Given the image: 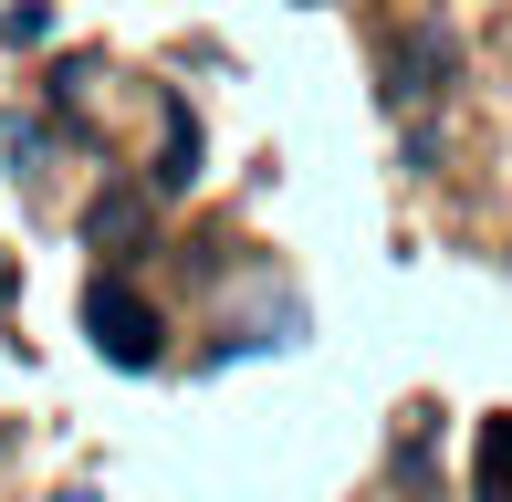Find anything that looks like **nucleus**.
Listing matches in <instances>:
<instances>
[{
    "label": "nucleus",
    "instance_id": "1",
    "mask_svg": "<svg viewBox=\"0 0 512 502\" xmlns=\"http://www.w3.org/2000/svg\"><path fill=\"white\" fill-rule=\"evenodd\" d=\"M84 335H95V356H105V367H126V377H147L157 356H168L157 304H147L136 283H115V272H95V283H84Z\"/></svg>",
    "mask_w": 512,
    "mask_h": 502
},
{
    "label": "nucleus",
    "instance_id": "2",
    "mask_svg": "<svg viewBox=\"0 0 512 502\" xmlns=\"http://www.w3.org/2000/svg\"><path fill=\"white\" fill-rule=\"evenodd\" d=\"M450 84V32L439 21H408L398 42H387V105H418V95H439Z\"/></svg>",
    "mask_w": 512,
    "mask_h": 502
},
{
    "label": "nucleus",
    "instance_id": "3",
    "mask_svg": "<svg viewBox=\"0 0 512 502\" xmlns=\"http://www.w3.org/2000/svg\"><path fill=\"white\" fill-rule=\"evenodd\" d=\"M147 220H157V189H126V178H115L95 210H84V241H95V251H126V241H147Z\"/></svg>",
    "mask_w": 512,
    "mask_h": 502
},
{
    "label": "nucleus",
    "instance_id": "4",
    "mask_svg": "<svg viewBox=\"0 0 512 502\" xmlns=\"http://www.w3.org/2000/svg\"><path fill=\"white\" fill-rule=\"evenodd\" d=\"M471 502H512V419H481V450H471Z\"/></svg>",
    "mask_w": 512,
    "mask_h": 502
},
{
    "label": "nucleus",
    "instance_id": "5",
    "mask_svg": "<svg viewBox=\"0 0 512 502\" xmlns=\"http://www.w3.org/2000/svg\"><path fill=\"white\" fill-rule=\"evenodd\" d=\"M199 178V126H189V105L168 95V147H157V199H178Z\"/></svg>",
    "mask_w": 512,
    "mask_h": 502
}]
</instances>
